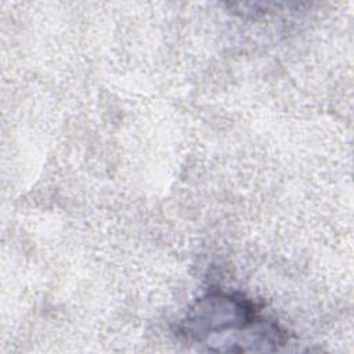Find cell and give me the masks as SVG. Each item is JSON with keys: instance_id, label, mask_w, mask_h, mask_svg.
Here are the masks:
<instances>
[{"instance_id": "6da1fadb", "label": "cell", "mask_w": 354, "mask_h": 354, "mask_svg": "<svg viewBox=\"0 0 354 354\" xmlns=\"http://www.w3.org/2000/svg\"><path fill=\"white\" fill-rule=\"evenodd\" d=\"M252 318L253 311L246 301L225 295L212 296L201 301L188 317L184 333L202 340L212 333L224 332L228 328L248 326Z\"/></svg>"}]
</instances>
